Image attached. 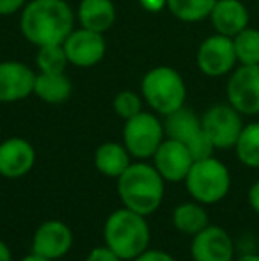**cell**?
<instances>
[{
    "label": "cell",
    "instance_id": "cell-27",
    "mask_svg": "<svg viewBox=\"0 0 259 261\" xmlns=\"http://www.w3.org/2000/svg\"><path fill=\"white\" fill-rule=\"evenodd\" d=\"M85 261H123V259L108 245L103 244L91 249L89 254L85 256Z\"/></svg>",
    "mask_w": 259,
    "mask_h": 261
},
{
    "label": "cell",
    "instance_id": "cell-31",
    "mask_svg": "<svg viewBox=\"0 0 259 261\" xmlns=\"http://www.w3.org/2000/svg\"><path fill=\"white\" fill-rule=\"evenodd\" d=\"M138 2L149 13H158L163 7H167V0H138Z\"/></svg>",
    "mask_w": 259,
    "mask_h": 261
},
{
    "label": "cell",
    "instance_id": "cell-5",
    "mask_svg": "<svg viewBox=\"0 0 259 261\" xmlns=\"http://www.w3.org/2000/svg\"><path fill=\"white\" fill-rule=\"evenodd\" d=\"M183 183L187 187V192L197 203L204 206L217 204L225 199L231 190V172L227 165L218 158H200L192 164Z\"/></svg>",
    "mask_w": 259,
    "mask_h": 261
},
{
    "label": "cell",
    "instance_id": "cell-26",
    "mask_svg": "<svg viewBox=\"0 0 259 261\" xmlns=\"http://www.w3.org/2000/svg\"><path fill=\"white\" fill-rule=\"evenodd\" d=\"M114 110L121 119H130L142 112V96L133 91H121L114 98Z\"/></svg>",
    "mask_w": 259,
    "mask_h": 261
},
{
    "label": "cell",
    "instance_id": "cell-8",
    "mask_svg": "<svg viewBox=\"0 0 259 261\" xmlns=\"http://www.w3.org/2000/svg\"><path fill=\"white\" fill-rule=\"evenodd\" d=\"M200 124L215 149H233L245 126L242 114L229 103L211 105L200 116Z\"/></svg>",
    "mask_w": 259,
    "mask_h": 261
},
{
    "label": "cell",
    "instance_id": "cell-32",
    "mask_svg": "<svg viewBox=\"0 0 259 261\" xmlns=\"http://www.w3.org/2000/svg\"><path fill=\"white\" fill-rule=\"evenodd\" d=\"M0 261H13V252L6 242L0 240Z\"/></svg>",
    "mask_w": 259,
    "mask_h": 261
},
{
    "label": "cell",
    "instance_id": "cell-24",
    "mask_svg": "<svg viewBox=\"0 0 259 261\" xmlns=\"http://www.w3.org/2000/svg\"><path fill=\"white\" fill-rule=\"evenodd\" d=\"M238 64H259V29L247 27L233 38Z\"/></svg>",
    "mask_w": 259,
    "mask_h": 261
},
{
    "label": "cell",
    "instance_id": "cell-14",
    "mask_svg": "<svg viewBox=\"0 0 259 261\" xmlns=\"http://www.w3.org/2000/svg\"><path fill=\"white\" fill-rule=\"evenodd\" d=\"M235 252L231 234L220 226L210 224L192 237L190 256L194 261H233Z\"/></svg>",
    "mask_w": 259,
    "mask_h": 261
},
{
    "label": "cell",
    "instance_id": "cell-28",
    "mask_svg": "<svg viewBox=\"0 0 259 261\" xmlns=\"http://www.w3.org/2000/svg\"><path fill=\"white\" fill-rule=\"evenodd\" d=\"M133 261H176V259L169 252L162 251V249H148V251H144Z\"/></svg>",
    "mask_w": 259,
    "mask_h": 261
},
{
    "label": "cell",
    "instance_id": "cell-10",
    "mask_svg": "<svg viewBox=\"0 0 259 261\" xmlns=\"http://www.w3.org/2000/svg\"><path fill=\"white\" fill-rule=\"evenodd\" d=\"M195 62L204 76H210V79L227 76L238 64L233 38L217 34V32L208 36L197 48Z\"/></svg>",
    "mask_w": 259,
    "mask_h": 261
},
{
    "label": "cell",
    "instance_id": "cell-18",
    "mask_svg": "<svg viewBox=\"0 0 259 261\" xmlns=\"http://www.w3.org/2000/svg\"><path fill=\"white\" fill-rule=\"evenodd\" d=\"M76 20L80 27L105 34L116 23V6L112 0H80Z\"/></svg>",
    "mask_w": 259,
    "mask_h": 261
},
{
    "label": "cell",
    "instance_id": "cell-9",
    "mask_svg": "<svg viewBox=\"0 0 259 261\" xmlns=\"http://www.w3.org/2000/svg\"><path fill=\"white\" fill-rule=\"evenodd\" d=\"M227 103L242 116H259V64H238L227 75Z\"/></svg>",
    "mask_w": 259,
    "mask_h": 261
},
{
    "label": "cell",
    "instance_id": "cell-22",
    "mask_svg": "<svg viewBox=\"0 0 259 261\" xmlns=\"http://www.w3.org/2000/svg\"><path fill=\"white\" fill-rule=\"evenodd\" d=\"M233 149L242 165L249 169H259V121H252L243 126Z\"/></svg>",
    "mask_w": 259,
    "mask_h": 261
},
{
    "label": "cell",
    "instance_id": "cell-11",
    "mask_svg": "<svg viewBox=\"0 0 259 261\" xmlns=\"http://www.w3.org/2000/svg\"><path fill=\"white\" fill-rule=\"evenodd\" d=\"M73 247V231L63 220H45L32 234L31 252L41 258L57 261Z\"/></svg>",
    "mask_w": 259,
    "mask_h": 261
},
{
    "label": "cell",
    "instance_id": "cell-13",
    "mask_svg": "<svg viewBox=\"0 0 259 261\" xmlns=\"http://www.w3.org/2000/svg\"><path fill=\"white\" fill-rule=\"evenodd\" d=\"M195 158L190 149L180 141L165 137L156 153L153 155V165L160 172L165 183H181L185 181L188 171Z\"/></svg>",
    "mask_w": 259,
    "mask_h": 261
},
{
    "label": "cell",
    "instance_id": "cell-16",
    "mask_svg": "<svg viewBox=\"0 0 259 261\" xmlns=\"http://www.w3.org/2000/svg\"><path fill=\"white\" fill-rule=\"evenodd\" d=\"M36 164V149L27 139L9 137L0 142V176L18 179L27 176Z\"/></svg>",
    "mask_w": 259,
    "mask_h": 261
},
{
    "label": "cell",
    "instance_id": "cell-7",
    "mask_svg": "<svg viewBox=\"0 0 259 261\" xmlns=\"http://www.w3.org/2000/svg\"><path fill=\"white\" fill-rule=\"evenodd\" d=\"M163 130H165V137L183 142L190 149L192 156L195 160L213 156L215 148L210 142V139L206 137V134H204L200 117L197 116L194 110L181 107L176 112L165 116Z\"/></svg>",
    "mask_w": 259,
    "mask_h": 261
},
{
    "label": "cell",
    "instance_id": "cell-4",
    "mask_svg": "<svg viewBox=\"0 0 259 261\" xmlns=\"http://www.w3.org/2000/svg\"><path fill=\"white\" fill-rule=\"evenodd\" d=\"M140 93L142 100L156 114L169 116L185 107L187 84L178 69L170 66H156L142 76Z\"/></svg>",
    "mask_w": 259,
    "mask_h": 261
},
{
    "label": "cell",
    "instance_id": "cell-12",
    "mask_svg": "<svg viewBox=\"0 0 259 261\" xmlns=\"http://www.w3.org/2000/svg\"><path fill=\"white\" fill-rule=\"evenodd\" d=\"M69 64L76 68H93L107 52V43L103 34L89 31V29H73L71 34L63 43Z\"/></svg>",
    "mask_w": 259,
    "mask_h": 261
},
{
    "label": "cell",
    "instance_id": "cell-30",
    "mask_svg": "<svg viewBox=\"0 0 259 261\" xmlns=\"http://www.w3.org/2000/svg\"><path fill=\"white\" fill-rule=\"evenodd\" d=\"M247 199H249V206L252 208V212L259 215V179L250 185L249 194H247Z\"/></svg>",
    "mask_w": 259,
    "mask_h": 261
},
{
    "label": "cell",
    "instance_id": "cell-3",
    "mask_svg": "<svg viewBox=\"0 0 259 261\" xmlns=\"http://www.w3.org/2000/svg\"><path fill=\"white\" fill-rule=\"evenodd\" d=\"M103 240L123 261H133L149 249L151 229L144 215L123 206L107 217Z\"/></svg>",
    "mask_w": 259,
    "mask_h": 261
},
{
    "label": "cell",
    "instance_id": "cell-33",
    "mask_svg": "<svg viewBox=\"0 0 259 261\" xmlns=\"http://www.w3.org/2000/svg\"><path fill=\"white\" fill-rule=\"evenodd\" d=\"M233 261H259V254H256V252H247V254L235 258Z\"/></svg>",
    "mask_w": 259,
    "mask_h": 261
},
{
    "label": "cell",
    "instance_id": "cell-21",
    "mask_svg": "<svg viewBox=\"0 0 259 261\" xmlns=\"http://www.w3.org/2000/svg\"><path fill=\"white\" fill-rule=\"evenodd\" d=\"M172 224L180 233L194 237L206 226H210V215H208L204 204L192 199L187 203H180L174 208Z\"/></svg>",
    "mask_w": 259,
    "mask_h": 261
},
{
    "label": "cell",
    "instance_id": "cell-34",
    "mask_svg": "<svg viewBox=\"0 0 259 261\" xmlns=\"http://www.w3.org/2000/svg\"><path fill=\"white\" fill-rule=\"evenodd\" d=\"M20 261H52V259L41 258V256H38V254H34V252H31V254L23 256V258H21Z\"/></svg>",
    "mask_w": 259,
    "mask_h": 261
},
{
    "label": "cell",
    "instance_id": "cell-29",
    "mask_svg": "<svg viewBox=\"0 0 259 261\" xmlns=\"http://www.w3.org/2000/svg\"><path fill=\"white\" fill-rule=\"evenodd\" d=\"M28 0H0V16H9L23 9Z\"/></svg>",
    "mask_w": 259,
    "mask_h": 261
},
{
    "label": "cell",
    "instance_id": "cell-25",
    "mask_svg": "<svg viewBox=\"0 0 259 261\" xmlns=\"http://www.w3.org/2000/svg\"><path fill=\"white\" fill-rule=\"evenodd\" d=\"M36 64L43 73H64L69 61L63 45H46L38 48Z\"/></svg>",
    "mask_w": 259,
    "mask_h": 261
},
{
    "label": "cell",
    "instance_id": "cell-6",
    "mask_svg": "<svg viewBox=\"0 0 259 261\" xmlns=\"http://www.w3.org/2000/svg\"><path fill=\"white\" fill-rule=\"evenodd\" d=\"M163 139H165L163 123L155 114L142 110L137 116L125 121L123 144L130 151L131 158H137V160L153 158Z\"/></svg>",
    "mask_w": 259,
    "mask_h": 261
},
{
    "label": "cell",
    "instance_id": "cell-15",
    "mask_svg": "<svg viewBox=\"0 0 259 261\" xmlns=\"http://www.w3.org/2000/svg\"><path fill=\"white\" fill-rule=\"evenodd\" d=\"M36 71L20 61L0 62V103H14L34 94Z\"/></svg>",
    "mask_w": 259,
    "mask_h": 261
},
{
    "label": "cell",
    "instance_id": "cell-23",
    "mask_svg": "<svg viewBox=\"0 0 259 261\" xmlns=\"http://www.w3.org/2000/svg\"><path fill=\"white\" fill-rule=\"evenodd\" d=\"M215 2L217 0H167V7L176 20L185 23H197L210 18Z\"/></svg>",
    "mask_w": 259,
    "mask_h": 261
},
{
    "label": "cell",
    "instance_id": "cell-20",
    "mask_svg": "<svg viewBox=\"0 0 259 261\" xmlns=\"http://www.w3.org/2000/svg\"><path fill=\"white\" fill-rule=\"evenodd\" d=\"M71 80L66 76V73H36L34 94L45 103H64L71 96Z\"/></svg>",
    "mask_w": 259,
    "mask_h": 261
},
{
    "label": "cell",
    "instance_id": "cell-2",
    "mask_svg": "<svg viewBox=\"0 0 259 261\" xmlns=\"http://www.w3.org/2000/svg\"><path fill=\"white\" fill-rule=\"evenodd\" d=\"M118 194L123 206L148 217L160 208L165 194V179L153 164L131 162L118 178Z\"/></svg>",
    "mask_w": 259,
    "mask_h": 261
},
{
    "label": "cell",
    "instance_id": "cell-19",
    "mask_svg": "<svg viewBox=\"0 0 259 261\" xmlns=\"http://www.w3.org/2000/svg\"><path fill=\"white\" fill-rule=\"evenodd\" d=\"M131 164V155L123 142H103L94 151V167L107 178L118 179Z\"/></svg>",
    "mask_w": 259,
    "mask_h": 261
},
{
    "label": "cell",
    "instance_id": "cell-17",
    "mask_svg": "<svg viewBox=\"0 0 259 261\" xmlns=\"http://www.w3.org/2000/svg\"><path fill=\"white\" fill-rule=\"evenodd\" d=\"M210 21L217 34L235 38L249 27L250 13L242 0H217L210 13Z\"/></svg>",
    "mask_w": 259,
    "mask_h": 261
},
{
    "label": "cell",
    "instance_id": "cell-1",
    "mask_svg": "<svg viewBox=\"0 0 259 261\" xmlns=\"http://www.w3.org/2000/svg\"><path fill=\"white\" fill-rule=\"evenodd\" d=\"M75 16L66 0H31L21 9L20 31L38 48L63 45L75 29Z\"/></svg>",
    "mask_w": 259,
    "mask_h": 261
}]
</instances>
